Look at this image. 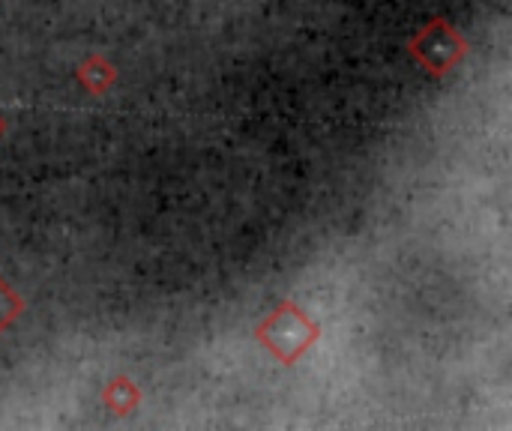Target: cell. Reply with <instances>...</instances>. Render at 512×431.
I'll return each mask as SVG.
<instances>
[{"label": "cell", "mask_w": 512, "mask_h": 431, "mask_svg": "<svg viewBox=\"0 0 512 431\" xmlns=\"http://www.w3.org/2000/svg\"><path fill=\"white\" fill-rule=\"evenodd\" d=\"M255 339L282 363L294 366L318 339H321V324L312 321L297 303L285 300L279 303L255 330Z\"/></svg>", "instance_id": "1"}, {"label": "cell", "mask_w": 512, "mask_h": 431, "mask_svg": "<svg viewBox=\"0 0 512 431\" xmlns=\"http://www.w3.org/2000/svg\"><path fill=\"white\" fill-rule=\"evenodd\" d=\"M411 54L414 60L429 69L432 75H447L459 60L468 54V39L447 21V18H432L414 39H411Z\"/></svg>", "instance_id": "2"}, {"label": "cell", "mask_w": 512, "mask_h": 431, "mask_svg": "<svg viewBox=\"0 0 512 431\" xmlns=\"http://www.w3.org/2000/svg\"><path fill=\"white\" fill-rule=\"evenodd\" d=\"M78 81H81V87H84L87 93L102 96L105 90H111V87H114V81H117V69H114V63H111V60H105L102 54H90V57L78 66Z\"/></svg>", "instance_id": "3"}, {"label": "cell", "mask_w": 512, "mask_h": 431, "mask_svg": "<svg viewBox=\"0 0 512 431\" xmlns=\"http://www.w3.org/2000/svg\"><path fill=\"white\" fill-rule=\"evenodd\" d=\"M102 402H105L117 417H126V414H132V411L141 405V390L135 387V381L117 375V378L108 381V387H105V393H102Z\"/></svg>", "instance_id": "4"}, {"label": "cell", "mask_w": 512, "mask_h": 431, "mask_svg": "<svg viewBox=\"0 0 512 431\" xmlns=\"http://www.w3.org/2000/svg\"><path fill=\"white\" fill-rule=\"evenodd\" d=\"M24 312V303H21V297L0 279V333L9 327V324H15V318Z\"/></svg>", "instance_id": "5"}, {"label": "cell", "mask_w": 512, "mask_h": 431, "mask_svg": "<svg viewBox=\"0 0 512 431\" xmlns=\"http://www.w3.org/2000/svg\"><path fill=\"white\" fill-rule=\"evenodd\" d=\"M3 129H6V120L0 117V138H3Z\"/></svg>", "instance_id": "6"}]
</instances>
